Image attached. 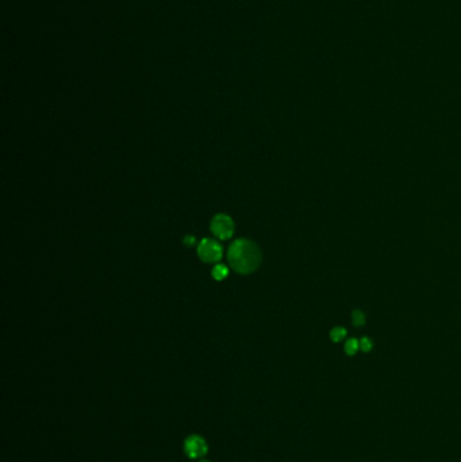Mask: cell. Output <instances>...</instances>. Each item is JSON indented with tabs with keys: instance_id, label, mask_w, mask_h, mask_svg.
I'll return each mask as SVG.
<instances>
[{
	"instance_id": "30bf717a",
	"label": "cell",
	"mask_w": 461,
	"mask_h": 462,
	"mask_svg": "<svg viewBox=\"0 0 461 462\" xmlns=\"http://www.w3.org/2000/svg\"><path fill=\"white\" fill-rule=\"evenodd\" d=\"M193 242H195V238H193V236H185V238H184V245L192 246Z\"/></svg>"
},
{
	"instance_id": "6da1fadb",
	"label": "cell",
	"mask_w": 461,
	"mask_h": 462,
	"mask_svg": "<svg viewBox=\"0 0 461 462\" xmlns=\"http://www.w3.org/2000/svg\"><path fill=\"white\" fill-rule=\"evenodd\" d=\"M227 261L231 269L240 275L253 273L261 264V250L253 241L237 239L227 251Z\"/></svg>"
},
{
	"instance_id": "5b68a950",
	"label": "cell",
	"mask_w": 461,
	"mask_h": 462,
	"mask_svg": "<svg viewBox=\"0 0 461 462\" xmlns=\"http://www.w3.org/2000/svg\"><path fill=\"white\" fill-rule=\"evenodd\" d=\"M227 276H229V269L226 268L225 265L218 264L215 268L212 269V277H214L215 280H218V281H219V280L226 279Z\"/></svg>"
},
{
	"instance_id": "8fae6325",
	"label": "cell",
	"mask_w": 461,
	"mask_h": 462,
	"mask_svg": "<svg viewBox=\"0 0 461 462\" xmlns=\"http://www.w3.org/2000/svg\"><path fill=\"white\" fill-rule=\"evenodd\" d=\"M199 462H210V461H206V460H202V461H199Z\"/></svg>"
},
{
	"instance_id": "8992f818",
	"label": "cell",
	"mask_w": 461,
	"mask_h": 462,
	"mask_svg": "<svg viewBox=\"0 0 461 462\" xmlns=\"http://www.w3.org/2000/svg\"><path fill=\"white\" fill-rule=\"evenodd\" d=\"M359 350V342L355 338H352L349 341L345 343V352L346 354H349V356H353L356 354V352Z\"/></svg>"
},
{
	"instance_id": "ba28073f",
	"label": "cell",
	"mask_w": 461,
	"mask_h": 462,
	"mask_svg": "<svg viewBox=\"0 0 461 462\" xmlns=\"http://www.w3.org/2000/svg\"><path fill=\"white\" fill-rule=\"evenodd\" d=\"M352 320H353L355 326H363L365 323V315L361 312L360 309H356L352 313Z\"/></svg>"
},
{
	"instance_id": "52a82bcc",
	"label": "cell",
	"mask_w": 461,
	"mask_h": 462,
	"mask_svg": "<svg viewBox=\"0 0 461 462\" xmlns=\"http://www.w3.org/2000/svg\"><path fill=\"white\" fill-rule=\"evenodd\" d=\"M346 335V330L342 327H336L333 328L332 332H330V338H332L334 342H340L341 339H344Z\"/></svg>"
},
{
	"instance_id": "277c9868",
	"label": "cell",
	"mask_w": 461,
	"mask_h": 462,
	"mask_svg": "<svg viewBox=\"0 0 461 462\" xmlns=\"http://www.w3.org/2000/svg\"><path fill=\"white\" fill-rule=\"evenodd\" d=\"M207 452H208V445H207L206 439L197 434L189 435L184 441V453L188 458L199 460V458L204 457Z\"/></svg>"
},
{
	"instance_id": "9c48e42d",
	"label": "cell",
	"mask_w": 461,
	"mask_h": 462,
	"mask_svg": "<svg viewBox=\"0 0 461 462\" xmlns=\"http://www.w3.org/2000/svg\"><path fill=\"white\" fill-rule=\"evenodd\" d=\"M360 346H361V349L364 350V352H369L370 349H372V342L369 341V338L364 337L363 339H361Z\"/></svg>"
},
{
	"instance_id": "3957f363",
	"label": "cell",
	"mask_w": 461,
	"mask_h": 462,
	"mask_svg": "<svg viewBox=\"0 0 461 462\" xmlns=\"http://www.w3.org/2000/svg\"><path fill=\"white\" fill-rule=\"evenodd\" d=\"M210 227H211L212 234L222 241L229 239L234 232V222L226 214H218L212 218Z\"/></svg>"
},
{
	"instance_id": "7a4b0ae2",
	"label": "cell",
	"mask_w": 461,
	"mask_h": 462,
	"mask_svg": "<svg viewBox=\"0 0 461 462\" xmlns=\"http://www.w3.org/2000/svg\"><path fill=\"white\" fill-rule=\"evenodd\" d=\"M197 255L203 262L207 264H215L221 260L223 255L222 246L214 239H203L197 246Z\"/></svg>"
}]
</instances>
